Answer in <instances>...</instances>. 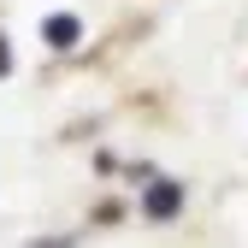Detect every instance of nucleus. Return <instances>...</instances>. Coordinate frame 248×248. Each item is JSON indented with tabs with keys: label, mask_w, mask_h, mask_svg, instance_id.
I'll use <instances>...</instances> for the list:
<instances>
[{
	"label": "nucleus",
	"mask_w": 248,
	"mask_h": 248,
	"mask_svg": "<svg viewBox=\"0 0 248 248\" xmlns=\"http://www.w3.org/2000/svg\"><path fill=\"white\" fill-rule=\"evenodd\" d=\"M6 65H12V53H6V42H0V77H6Z\"/></svg>",
	"instance_id": "nucleus-3"
},
{
	"label": "nucleus",
	"mask_w": 248,
	"mask_h": 248,
	"mask_svg": "<svg viewBox=\"0 0 248 248\" xmlns=\"http://www.w3.org/2000/svg\"><path fill=\"white\" fill-rule=\"evenodd\" d=\"M142 207H148V219H171V213L183 207V189H177V183H148Z\"/></svg>",
	"instance_id": "nucleus-1"
},
{
	"label": "nucleus",
	"mask_w": 248,
	"mask_h": 248,
	"mask_svg": "<svg viewBox=\"0 0 248 248\" xmlns=\"http://www.w3.org/2000/svg\"><path fill=\"white\" fill-rule=\"evenodd\" d=\"M42 36H47L53 47H77V42H83V24H77L71 12H53V18L42 24Z\"/></svg>",
	"instance_id": "nucleus-2"
}]
</instances>
